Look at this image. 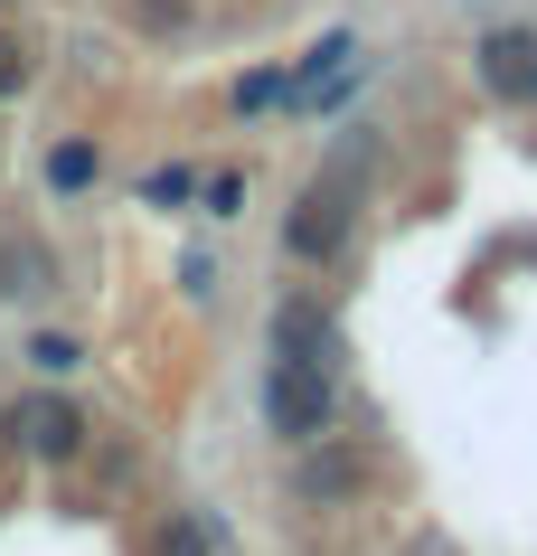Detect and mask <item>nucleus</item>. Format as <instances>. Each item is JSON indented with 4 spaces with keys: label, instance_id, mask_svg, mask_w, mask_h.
Masks as SVG:
<instances>
[{
    "label": "nucleus",
    "instance_id": "nucleus-7",
    "mask_svg": "<svg viewBox=\"0 0 537 556\" xmlns=\"http://www.w3.org/2000/svg\"><path fill=\"white\" fill-rule=\"evenodd\" d=\"M94 170H104V161H94V142H57V151H48V179H57L66 199H76V189H94Z\"/></svg>",
    "mask_w": 537,
    "mask_h": 556
},
{
    "label": "nucleus",
    "instance_id": "nucleus-8",
    "mask_svg": "<svg viewBox=\"0 0 537 556\" xmlns=\"http://www.w3.org/2000/svg\"><path fill=\"white\" fill-rule=\"evenodd\" d=\"M20 86H29V48L0 29V94H20Z\"/></svg>",
    "mask_w": 537,
    "mask_h": 556
},
{
    "label": "nucleus",
    "instance_id": "nucleus-3",
    "mask_svg": "<svg viewBox=\"0 0 537 556\" xmlns=\"http://www.w3.org/2000/svg\"><path fill=\"white\" fill-rule=\"evenodd\" d=\"M472 76H481V94H500V104H537V29H490L472 48Z\"/></svg>",
    "mask_w": 537,
    "mask_h": 556
},
{
    "label": "nucleus",
    "instance_id": "nucleus-5",
    "mask_svg": "<svg viewBox=\"0 0 537 556\" xmlns=\"http://www.w3.org/2000/svg\"><path fill=\"white\" fill-rule=\"evenodd\" d=\"M10 434L29 443L38 463H76V453H86V434H94V425H86V415H76V406H66V396H29V406L10 415Z\"/></svg>",
    "mask_w": 537,
    "mask_h": 556
},
{
    "label": "nucleus",
    "instance_id": "nucleus-1",
    "mask_svg": "<svg viewBox=\"0 0 537 556\" xmlns=\"http://www.w3.org/2000/svg\"><path fill=\"white\" fill-rule=\"evenodd\" d=\"M358 161H368V142H349L340 161H330L321 179H302L293 217H283V255L311 274V264H340L358 236Z\"/></svg>",
    "mask_w": 537,
    "mask_h": 556
},
{
    "label": "nucleus",
    "instance_id": "nucleus-4",
    "mask_svg": "<svg viewBox=\"0 0 537 556\" xmlns=\"http://www.w3.org/2000/svg\"><path fill=\"white\" fill-rule=\"evenodd\" d=\"M273 358H293V368H330L340 358V321L321 312V293H293L273 312Z\"/></svg>",
    "mask_w": 537,
    "mask_h": 556
},
{
    "label": "nucleus",
    "instance_id": "nucleus-6",
    "mask_svg": "<svg viewBox=\"0 0 537 556\" xmlns=\"http://www.w3.org/2000/svg\"><path fill=\"white\" fill-rule=\"evenodd\" d=\"M151 556H208V519L199 509H170V519L151 528Z\"/></svg>",
    "mask_w": 537,
    "mask_h": 556
},
{
    "label": "nucleus",
    "instance_id": "nucleus-9",
    "mask_svg": "<svg viewBox=\"0 0 537 556\" xmlns=\"http://www.w3.org/2000/svg\"><path fill=\"white\" fill-rule=\"evenodd\" d=\"M142 199H151V207H179V199H189V170H151Z\"/></svg>",
    "mask_w": 537,
    "mask_h": 556
},
{
    "label": "nucleus",
    "instance_id": "nucleus-2",
    "mask_svg": "<svg viewBox=\"0 0 537 556\" xmlns=\"http://www.w3.org/2000/svg\"><path fill=\"white\" fill-rule=\"evenodd\" d=\"M265 425L283 443H311L340 425V387H330V368H293V358H273L265 368Z\"/></svg>",
    "mask_w": 537,
    "mask_h": 556
}]
</instances>
